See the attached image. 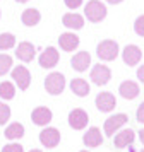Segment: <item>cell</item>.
I'll return each mask as SVG.
<instances>
[{"instance_id":"cell-25","label":"cell","mask_w":144,"mask_h":152,"mask_svg":"<svg viewBox=\"0 0 144 152\" xmlns=\"http://www.w3.org/2000/svg\"><path fill=\"white\" fill-rule=\"evenodd\" d=\"M10 67H12V58L9 55L0 53V75H5L7 72L10 70Z\"/></svg>"},{"instance_id":"cell-36","label":"cell","mask_w":144,"mask_h":152,"mask_svg":"<svg viewBox=\"0 0 144 152\" xmlns=\"http://www.w3.org/2000/svg\"><path fill=\"white\" fill-rule=\"evenodd\" d=\"M81 152H89V151H81Z\"/></svg>"},{"instance_id":"cell-2","label":"cell","mask_w":144,"mask_h":152,"mask_svg":"<svg viewBox=\"0 0 144 152\" xmlns=\"http://www.w3.org/2000/svg\"><path fill=\"white\" fill-rule=\"evenodd\" d=\"M96 55L100 56L103 62H112L118 56V43L113 39H103L98 46H96Z\"/></svg>"},{"instance_id":"cell-10","label":"cell","mask_w":144,"mask_h":152,"mask_svg":"<svg viewBox=\"0 0 144 152\" xmlns=\"http://www.w3.org/2000/svg\"><path fill=\"white\" fill-rule=\"evenodd\" d=\"M141 56H143V51H141V48L136 46V45H127L122 51L123 63L129 65V67H136L137 63L141 62Z\"/></svg>"},{"instance_id":"cell-12","label":"cell","mask_w":144,"mask_h":152,"mask_svg":"<svg viewBox=\"0 0 144 152\" xmlns=\"http://www.w3.org/2000/svg\"><path fill=\"white\" fill-rule=\"evenodd\" d=\"M52 118H53V115H52L50 108H47V106H38V108H34L33 113H31V120H33V123L38 125V126L48 125L52 121Z\"/></svg>"},{"instance_id":"cell-11","label":"cell","mask_w":144,"mask_h":152,"mask_svg":"<svg viewBox=\"0 0 144 152\" xmlns=\"http://www.w3.org/2000/svg\"><path fill=\"white\" fill-rule=\"evenodd\" d=\"M96 108L101 111V113H110L117 106V99L112 92H101L96 96Z\"/></svg>"},{"instance_id":"cell-23","label":"cell","mask_w":144,"mask_h":152,"mask_svg":"<svg viewBox=\"0 0 144 152\" xmlns=\"http://www.w3.org/2000/svg\"><path fill=\"white\" fill-rule=\"evenodd\" d=\"M14 96H16V89H14L12 82H2L0 84V97H2V99L9 101V99H12Z\"/></svg>"},{"instance_id":"cell-24","label":"cell","mask_w":144,"mask_h":152,"mask_svg":"<svg viewBox=\"0 0 144 152\" xmlns=\"http://www.w3.org/2000/svg\"><path fill=\"white\" fill-rule=\"evenodd\" d=\"M16 46V36L10 33H2L0 34V50H10Z\"/></svg>"},{"instance_id":"cell-17","label":"cell","mask_w":144,"mask_h":152,"mask_svg":"<svg viewBox=\"0 0 144 152\" xmlns=\"http://www.w3.org/2000/svg\"><path fill=\"white\" fill-rule=\"evenodd\" d=\"M118 92H120V96L123 99H136L139 96V84L134 82V80H125V82L120 84V87H118Z\"/></svg>"},{"instance_id":"cell-3","label":"cell","mask_w":144,"mask_h":152,"mask_svg":"<svg viewBox=\"0 0 144 152\" xmlns=\"http://www.w3.org/2000/svg\"><path fill=\"white\" fill-rule=\"evenodd\" d=\"M45 89L48 94L52 96H58L60 92H64L65 89V77L60 72H52L50 75H47L45 79Z\"/></svg>"},{"instance_id":"cell-31","label":"cell","mask_w":144,"mask_h":152,"mask_svg":"<svg viewBox=\"0 0 144 152\" xmlns=\"http://www.w3.org/2000/svg\"><path fill=\"white\" fill-rule=\"evenodd\" d=\"M137 79L144 84V65H141V67L137 69Z\"/></svg>"},{"instance_id":"cell-21","label":"cell","mask_w":144,"mask_h":152,"mask_svg":"<svg viewBox=\"0 0 144 152\" xmlns=\"http://www.w3.org/2000/svg\"><path fill=\"white\" fill-rule=\"evenodd\" d=\"M21 21H22L24 26L33 28V26H36V24L41 21V14L36 9H26V10L22 12V15H21Z\"/></svg>"},{"instance_id":"cell-22","label":"cell","mask_w":144,"mask_h":152,"mask_svg":"<svg viewBox=\"0 0 144 152\" xmlns=\"http://www.w3.org/2000/svg\"><path fill=\"white\" fill-rule=\"evenodd\" d=\"M9 140H16V138L24 137V126L21 123H10L5 128V133H4Z\"/></svg>"},{"instance_id":"cell-33","label":"cell","mask_w":144,"mask_h":152,"mask_svg":"<svg viewBox=\"0 0 144 152\" xmlns=\"http://www.w3.org/2000/svg\"><path fill=\"white\" fill-rule=\"evenodd\" d=\"M106 2H108V4H113V5H115V4H120V2H123V0H106Z\"/></svg>"},{"instance_id":"cell-27","label":"cell","mask_w":144,"mask_h":152,"mask_svg":"<svg viewBox=\"0 0 144 152\" xmlns=\"http://www.w3.org/2000/svg\"><path fill=\"white\" fill-rule=\"evenodd\" d=\"M134 31H136L137 36H143L144 38V14L139 15L136 19V22H134Z\"/></svg>"},{"instance_id":"cell-19","label":"cell","mask_w":144,"mask_h":152,"mask_svg":"<svg viewBox=\"0 0 144 152\" xmlns=\"http://www.w3.org/2000/svg\"><path fill=\"white\" fill-rule=\"evenodd\" d=\"M62 24L69 29H82L84 28V17L75 12H69L62 17Z\"/></svg>"},{"instance_id":"cell-37","label":"cell","mask_w":144,"mask_h":152,"mask_svg":"<svg viewBox=\"0 0 144 152\" xmlns=\"http://www.w3.org/2000/svg\"><path fill=\"white\" fill-rule=\"evenodd\" d=\"M143 152H144V151H143Z\"/></svg>"},{"instance_id":"cell-29","label":"cell","mask_w":144,"mask_h":152,"mask_svg":"<svg viewBox=\"0 0 144 152\" xmlns=\"http://www.w3.org/2000/svg\"><path fill=\"white\" fill-rule=\"evenodd\" d=\"M64 2H65V5H67L69 9H72V10H75L77 7L82 5V0H64Z\"/></svg>"},{"instance_id":"cell-34","label":"cell","mask_w":144,"mask_h":152,"mask_svg":"<svg viewBox=\"0 0 144 152\" xmlns=\"http://www.w3.org/2000/svg\"><path fill=\"white\" fill-rule=\"evenodd\" d=\"M16 2H19V4H26L27 0H16Z\"/></svg>"},{"instance_id":"cell-16","label":"cell","mask_w":144,"mask_h":152,"mask_svg":"<svg viewBox=\"0 0 144 152\" xmlns=\"http://www.w3.org/2000/svg\"><path fill=\"white\" fill-rule=\"evenodd\" d=\"M134 138H136V133L134 130H130V128H125V130H120L118 133H115V138H113V144H115L117 149H123V147H127L134 142Z\"/></svg>"},{"instance_id":"cell-6","label":"cell","mask_w":144,"mask_h":152,"mask_svg":"<svg viewBox=\"0 0 144 152\" xmlns=\"http://www.w3.org/2000/svg\"><path fill=\"white\" fill-rule=\"evenodd\" d=\"M89 121V116L88 113L81 108H75L69 113V125H70V128H74V130H82V128H86V125Z\"/></svg>"},{"instance_id":"cell-1","label":"cell","mask_w":144,"mask_h":152,"mask_svg":"<svg viewBox=\"0 0 144 152\" xmlns=\"http://www.w3.org/2000/svg\"><path fill=\"white\" fill-rule=\"evenodd\" d=\"M106 5L100 0H89L84 7V15L89 22H101L106 17Z\"/></svg>"},{"instance_id":"cell-18","label":"cell","mask_w":144,"mask_h":152,"mask_svg":"<svg viewBox=\"0 0 144 152\" xmlns=\"http://www.w3.org/2000/svg\"><path fill=\"white\" fill-rule=\"evenodd\" d=\"M79 38L74 34V33H64V34H60V38H58V45H60V48L64 50V51H74L77 46H79Z\"/></svg>"},{"instance_id":"cell-20","label":"cell","mask_w":144,"mask_h":152,"mask_svg":"<svg viewBox=\"0 0 144 152\" xmlns=\"http://www.w3.org/2000/svg\"><path fill=\"white\" fill-rule=\"evenodd\" d=\"M70 89H72V92H74L75 96L84 97L89 94L91 87H89L88 80H84V79H74V80H70Z\"/></svg>"},{"instance_id":"cell-35","label":"cell","mask_w":144,"mask_h":152,"mask_svg":"<svg viewBox=\"0 0 144 152\" xmlns=\"http://www.w3.org/2000/svg\"><path fill=\"white\" fill-rule=\"evenodd\" d=\"M29 152H41V151H40V149H31Z\"/></svg>"},{"instance_id":"cell-7","label":"cell","mask_w":144,"mask_h":152,"mask_svg":"<svg viewBox=\"0 0 144 152\" xmlns=\"http://www.w3.org/2000/svg\"><path fill=\"white\" fill-rule=\"evenodd\" d=\"M112 79V72L106 65L103 63H96L93 70H91V80L96 84V86H105L108 84V80Z\"/></svg>"},{"instance_id":"cell-13","label":"cell","mask_w":144,"mask_h":152,"mask_svg":"<svg viewBox=\"0 0 144 152\" xmlns=\"http://www.w3.org/2000/svg\"><path fill=\"white\" fill-rule=\"evenodd\" d=\"M82 142L86 147H91V149H95V147H100L103 144V135H101V130L98 128V126H91L84 135H82Z\"/></svg>"},{"instance_id":"cell-14","label":"cell","mask_w":144,"mask_h":152,"mask_svg":"<svg viewBox=\"0 0 144 152\" xmlns=\"http://www.w3.org/2000/svg\"><path fill=\"white\" fill-rule=\"evenodd\" d=\"M34 55H36V48L27 41H21L19 46L16 48V56L19 58L21 62H26V63L31 62L34 58Z\"/></svg>"},{"instance_id":"cell-15","label":"cell","mask_w":144,"mask_h":152,"mask_svg":"<svg viewBox=\"0 0 144 152\" xmlns=\"http://www.w3.org/2000/svg\"><path fill=\"white\" fill-rule=\"evenodd\" d=\"M70 65H72V69L77 70V72H86L88 67L91 65V55H89L88 51H79V53H75V55L72 56Z\"/></svg>"},{"instance_id":"cell-8","label":"cell","mask_w":144,"mask_h":152,"mask_svg":"<svg viewBox=\"0 0 144 152\" xmlns=\"http://www.w3.org/2000/svg\"><path fill=\"white\" fill-rule=\"evenodd\" d=\"M12 80H16L17 84V87L21 91H26L29 87V84H31V74H29V70L26 67H14L12 69Z\"/></svg>"},{"instance_id":"cell-5","label":"cell","mask_w":144,"mask_h":152,"mask_svg":"<svg viewBox=\"0 0 144 152\" xmlns=\"http://www.w3.org/2000/svg\"><path fill=\"white\" fill-rule=\"evenodd\" d=\"M40 142L43 144V147L47 149H53L60 144V132L53 128V126H48L45 130H41L40 133Z\"/></svg>"},{"instance_id":"cell-9","label":"cell","mask_w":144,"mask_h":152,"mask_svg":"<svg viewBox=\"0 0 144 152\" xmlns=\"http://www.w3.org/2000/svg\"><path fill=\"white\" fill-rule=\"evenodd\" d=\"M58 58H60V53L57 51V48L48 46L40 55L38 62H40V67H43V69H53L55 65L58 63Z\"/></svg>"},{"instance_id":"cell-30","label":"cell","mask_w":144,"mask_h":152,"mask_svg":"<svg viewBox=\"0 0 144 152\" xmlns=\"http://www.w3.org/2000/svg\"><path fill=\"white\" fill-rule=\"evenodd\" d=\"M136 118H137V121H139V123H144V101L139 104V108H137Z\"/></svg>"},{"instance_id":"cell-26","label":"cell","mask_w":144,"mask_h":152,"mask_svg":"<svg viewBox=\"0 0 144 152\" xmlns=\"http://www.w3.org/2000/svg\"><path fill=\"white\" fill-rule=\"evenodd\" d=\"M10 118V108L4 101H0V125H5Z\"/></svg>"},{"instance_id":"cell-32","label":"cell","mask_w":144,"mask_h":152,"mask_svg":"<svg viewBox=\"0 0 144 152\" xmlns=\"http://www.w3.org/2000/svg\"><path fill=\"white\" fill-rule=\"evenodd\" d=\"M139 140H141V144H144V128L139 132Z\"/></svg>"},{"instance_id":"cell-4","label":"cell","mask_w":144,"mask_h":152,"mask_svg":"<svg viewBox=\"0 0 144 152\" xmlns=\"http://www.w3.org/2000/svg\"><path fill=\"white\" fill-rule=\"evenodd\" d=\"M129 121V118H127V115L125 113H118V115H113V116H110L106 121H105V125H103V130H105V135H108V137H112V135H115L117 130H120L123 125Z\"/></svg>"},{"instance_id":"cell-28","label":"cell","mask_w":144,"mask_h":152,"mask_svg":"<svg viewBox=\"0 0 144 152\" xmlns=\"http://www.w3.org/2000/svg\"><path fill=\"white\" fill-rule=\"evenodd\" d=\"M2 152H24V147L21 144H9L2 149Z\"/></svg>"}]
</instances>
